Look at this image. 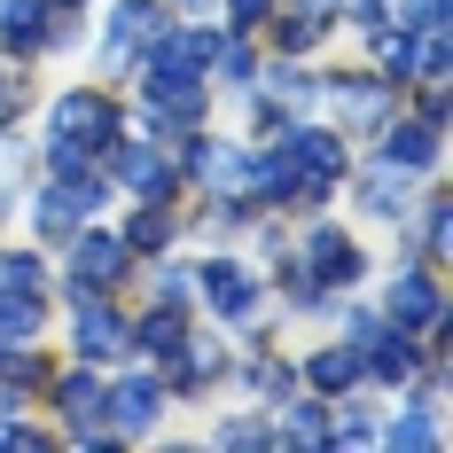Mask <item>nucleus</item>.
I'll list each match as a JSON object with an SVG mask.
<instances>
[{
	"label": "nucleus",
	"instance_id": "1",
	"mask_svg": "<svg viewBox=\"0 0 453 453\" xmlns=\"http://www.w3.org/2000/svg\"><path fill=\"white\" fill-rule=\"evenodd\" d=\"M47 141H63V149H79V157H110V149L126 141V118H118V102L102 87H71V94H55Z\"/></svg>",
	"mask_w": 453,
	"mask_h": 453
},
{
	"label": "nucleus",
	"instance_id": "3",
	"mask_svg": "<svg viewBox=\"0 0 453 453\" xmlns=\"http://www.w3.org/2000/svg\"><path fill=\"white\" fill-rule=\"evenodd\" d=\"M188 273H196V297H203L219 320H250L258 297H266V281L242 266V258H203V266H188Z\"/></svg>",
	"mask_w": 453,
	"mask_h": 453
},
{
	"label": "nucleus",
	"instance_id": "2",
	"mask_svg": "<svg viewBox=\"0 0 453 453\" xmlns=\"http://www.w3.org/2000/svg\"><path fill=\"white\" fill-rule=\"evenodd\" d=\"M297 266L313 273L328 297H344V289L367 281V250L352 242V234H336V226H305V258H297Z\"/></svg>",
	"mask_w": 453,
	"mask_h": 453
},
{
	"label": "nucleus",
	"instance_id": "10",
	"mask_svg": "<svg viewBox=\"0 0 453 453\" xmlns=\"http://www.w3.org/2000/svg\"><path fill=\"white\" fill-rule=\"evenodd\" d=\"M313 94L344 118V126H383V118H391V87H383V79H360V71H352V79H313Z\"/></svg>",
	"mask_w": 453,
	"mask_h": 453
},
{
	"label": "nucleus",
	"instance_id": "6",
	"mask_svg": "<svg viewBox=\"0 0 453 453\" xmlns=\"http://www.w3.org/2000/svg\"><path fill=\"white\" fill-rule=\"evenodd\" d=\"M383 313H391V328L446 336V297H438V281H430V273H399V281L383 289Z\"/></svg>",
	"mask_w": 453,
	"mask_h": 453
},
{
	"label": "nucleus",
	"instance_id": "14",
	"mask_svg": "<svg viewBox=\"0 0 453 453\" xmlns=\"http://www.w3.org/2000/svg\"><path fill=\"white\" fill-rule=\"evenodd\" d=\"M360 344H320L313 360H305V383H313V399H328V407H344V391L360 383Z\"/></svg>",
	"mask_w": 453,
	"mask_h": 453
},
{
	"label": "nucleus",
	"instance_id": "15",
	"mask_svg": "<svg viewBox=\"0 0 453 453\" xmlns=\"http://www.w3.org/2000/svg\"><path fill=\"white\" fill-rule=\"evenodd\" d=\"M110 165H118V180L134 188V196H149V203H165V196H173V165H165L157 149H134V141H118V149H110Z\"/></svg>",
	"mask_w": 453,
	"mask_h": 453
},
{
	"label": "nucleus",
	"instance_id": "28",
	"mask_svg": "<svg viewBox=\"0 0 453 453\" xmlns=\"http://www.w3.org/2000/svg\"><path fill=\"white\" fill-rule=\"evenodd\" d=\"M226 24H234V32H250V24H266V0H226Z\"/></svg>",
	"mask_w": 453,
	"mask_h": 453
},
{
	"label": "nucleus",
	"instance_id": "19",
	"mask_svg": "<svg viewBox=\"0 0 453 453\" xmlns=\"http://www.w3.org/2000/svg\"><path fill=\"white\" fill-rule=\"evenodd\" d=\"M407 180H414V173H399V165L375 157V173L360 180V203L375 211V219H399V211H407Z\"/></svg>",
	"mask_w": 453,
	"mask_h": 453
},
{
	"label": "nucleus",
	"instance_id": "8",
	"mask_svg": "<svg viewBox=\"0 0 453 453\" xmlns=\"http://www.w3.org/2000/svg\"><path fill=\"white\" fill-rule=\"evenodd\" d=\"M165 407H173V399H165V383H157V375H126V383L110 391L102 422H110L118 438H149V430L165 422Z\"/></svg>",
	"mask_w": 453,
	"mask_h": 453
},
{
	"label": "nucleus",
	"instance_id": "25",
	"mask_svg": "<svg viewBox=\"0 0 453 453\" xmlns=\"http://www.w3.org/2000/svg\"><path fill=\"white\" fill-rule=\"evenodd\" d=\"M446 196H430V203H422V250H430V258H446Z\"/></svg>",
	"mask_w": 453,
	"mask_h": 453
},
{
	"label": "nucleus",
	"instance_id": "26",
	"mask_svg": "<svg viewBox=\"0 0 453 453\" xmlns=\"http://www.w3.org/2000/svg\"><path fill=\"white\" fill-rule=\"evenodd\" d=\"M219 446H273V422H219Z\"/></svg>",
	"mask_w": 453,
	"mask_h": 453
},
{
	"label": "nucleus",
	"instance_id": "20",
	"mask_svg": "<svg viewBox=\"0 0 453 453\" xmlns=\"http://www.w3.org/2000/svg\"><path fill=\"white\" fill-rule=\"evenodd\" d=\"M320 32H328V16H313V8H289V16H273V55H313Z\"/></svg>",
	"mask_w": 453,
	"mask_h": 453
},
{
	"label": "nucleus",
	"instance_id": "16",
	"mask_svg": "<svg viewBox=\"0 0 453 453\" xmlns=\"http://www.w3.org/2000/svg\"><path fill=\"white\" fill-rule=\"evenodd\" d=\"M180 336H188V313H180V305H149L141 320H126V344H141L149 360H173Z\"/></svg>",
	"mask_w": 453,
	"mask_h": 453
},
{
	"label": "nucleus",
	"instance_id": "17",
	"mask_svg": "<svg viewBox=\"0 0 453 453\" xmlns=\"http://www.w3.org/2000/svg\"><path fill=\"white\" fill-rule=\"evenodd\" d=\"M40 289H0V352H16V344H32L40 336Z\"/></svg>",
	"mask_w": 453,
	"mask_h": 453
},
{
	"label": "nucleus",
	"instance_id": "29",
	"mask_svg": "<svg viewBox=\"0 0 453 453\" xmlns=\"http://www.w3.org/2000/svg\"><path fill=\"white\" fill-rule=\"evenodd\" d=\"M180 8H203V0H180Z\"/></svg>",
	"mask_w": 453,
	"mask_h": 453
},
{
	"label": "nucleus",
	"instance_id": "7",
	"mask_svg": "<svg viewBox=\"0 0 453 453\" xmlns=\"http://www.w3.org/2000/svg\"><path fill=\"white\" fill-rule=\"evenodd\" d=\"M71 352H79V360H118V352H126V313L110 305V289L79 297V313H71Z\"/></svg>",
	"mask_w": 453,
	"mask_h": 453
},
{
	"label": "nucleus",
	"instance_id": "12",
	"mask_svg": "<svg viewBox=\"0 0 453 453\" xmlns=\"http://www.w3.org/2000/svg\"><path fill=\"white\" fill-rule=\"evenodd\" d=\"M383 165H399V173H438V126L414 110L399 126H383V149H375Z\"/></svg>",
	"mask_w": 453,
	"mask_h": 453
},
{
	"label": "nucleus",
	"instance_id": "11",
	"mask_svg": "<svg viewBox=\"0 0 453 453\" xmlns=\"http://www.w3.org/2000/svg\"><path fill=\"white\" fill-rule=\"evenodd\" d=\"M55 8L63 0H0V47L8 55H40L55 40Z\"/></svg>",
	"mask_w": 453,
	"mask_h": 453
},
{
	"label": "nucleus",
	"instance_id": "5",
	"mask_svg": "<svg viewBox=\"0 0 453 453\" xmlns=\"http://www.w3.org/2000/svg\"><path fill=\"white\" fill-rule=\"evenodd\" d=\"M94 203H102V180H94V173H71V180H55V188L32 196V226H40V234H79Z\"/></svg>",
	"mask_w": 453,
	"mask_h": 453
},
{
	"label": "nucleus",
	"instance_id": "13",
	"mask_svg": "<svg viewBox=\"0 0 453 453\" xmlns=\"http://www.w3.org/2000/svg\"><path fill=\"white\" fill-rule=\"evenodd\" d=\"M188 173L203 188H226V196H242L250 188V157L234 149V141H188Z\"/></svg>",
	"mask_w": 453,
	"mask_h": 453
},
{
	"label": "nucleus",
	"instance_id": "23",
	"mask_svg": "<svg viewBox=\"0 0 453 453\" xmlns=\"http://www.w3.org/2000/svg\"><path fill=\"white\" fill-rule=\"evenodd\" d=\"M40 258H32V250H0V289H40Z\"/></svg>",
	"mask_w": 453,
	"mask_h": 453
},
{
	"label": "nucleus",
	"instance_id": "27",
	"mask_svg": "<svg viewBox=\"0 0 453 453\" xmlns=\"http://www.w3.org/2000/svg\"><path fill=\"white\" fill-rule=\"evenodd\" d=\"M24 102H32V87H16V71H0V126H8Z\"/></svg>",
	"mask_w": 453,
	"mask_h": 453
},
{
	"label": "nucleus",
	"instance_id": "22",
	"mask_svg": "<svg viewBox=\"0 0 453 453\" xmlns=\"http://www.w3.org/2000/svg\"><path fill=\"white\" fill-rule=\"evenodd\" d=\"M242 383H250L266 407H289V391H297V367H289V360H258L250 375H242Z\"/></svg>",
	"mask_w": 453,
	"mask_h": 453
},
{
	"label": "nucleus",
	"instance_id": "18",
	"mask_svg": "<svg viewBox=\"0 0 453 453\" xmlns=\"http://www.w3.org/2000/svg\"><path fill=\"white\" fill-rule=\"evenodd\" d=\"M281 141H289V157H297L305 173H328V180H344V165H352V157H344V141L320 134V126H305V134H281Z\"/></svg>",
	"mask_w": 453,
	"mask_h": 453
},
{
	"label": "nucleus",
	"instance_id": "4",
	"mask_svg": "<svg viewBox=\"0 0 453 453\" xmlns=\"http://www.w3.org/2000/svg\"><path fill=\"white\" fill-rule=\"evenodd\" d=\"M134 266V250H126V234H94L79 226L71 234V297H94V289H118Z\"/></svg>",
	"mask_w": 453,
	"mask_h": 453
},
{
	"label": "nucleus",
	"instance_id": "9",
	"mask_svg": "<svg viewBox=\"0 0 453 453\" xmlns=\"http://www.w3.org/2000/svg\"><path fill=\"white\" fill-rule=\"evenodd\" d=\"M165 24H173V16H165V0H118V8H110V24H102V63L141 55Z\"/></svg>",
	"mask_w": 453,
	"mask_h": 453
},
{
	"label": "nucleus",
	"instance_id": "21",
	"mask_svg": "<svg viewBox=\"0 0 453 453\" xmlns=\"http://www.w3.org/2000/svg\"><path fill=\"white\" fill-rule=\"evenodd\" d=\"M173 234H180V219H173L165 203H149V196H141V211L126 219V250H165Z\"/></svg>",
	"mask_w": 453,
	"mask_h": 453
},
{
	"label": "nucleus",
	"instance_id": "24",
	"mask_svg": "<svg viewBox=\"0 0 453 453\" xmlns=\"http://www.w3.org/2000/svg\"><path fill=\"white\" fill-rule=\"evenodd\" d=\"M188 289H196L188 266H149V297H157V305H188Z\"/></svg>",
	"mask_w": 453,
	"mask_h": 453
}]
</instances>
